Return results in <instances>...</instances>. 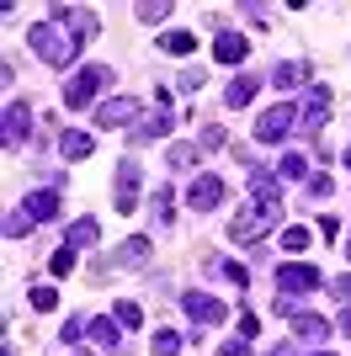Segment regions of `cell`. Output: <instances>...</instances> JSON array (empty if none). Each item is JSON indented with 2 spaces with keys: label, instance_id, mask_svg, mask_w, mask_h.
Listing matches in <instances>:
<instances>
[{
  "label": "cell",
  "instance_id": "83f0119b",
  "mask_svg": "<svg viewBox=\"0 0 351 356\" xmlns=\"http://www.w3.org/2000/svg\"><path fill=\"white\" fill-rule=\"evenodd\" d=\"M155 356H181V335L176 330H155Z\"/></svg>",
  "mask_w": 351,
  "mask_h": 356
},
{
  "label": "cell",
  "instance_id": "44dd1931",
  "mask_svg": "<svg viewBox=\"0 0 351 356\" xmlns=\"http://www.w3.org/2000/svg\"><path fill=\"white\" fill-rule=\"evenodd\" d=\"M309 239H314V229H304V223H288V229H282V250L304 255V250H309Z\"/></svg>",
  "mask_w": 351,
  "mask_h": 356
},
{
  "label": "cell",
  "instance_id": "d6a6232c",
  "mask_svg": "<svg viewBox=\"0 0 351 356\" xmlns=\"http://www.w3.org/2000/svg\"><path fill=\"white\" fill-rule=\"evenodd\" d=\"M86 319H80V314H75V319H64V330H58V341H64V346H70V341H80V335H86Z\"/></svg>",
  "mask_w": 351,
  "mask_h": 356
},
{
  "label": "cell",
  "instance_id": "7c38bea8",
  "mask_svg": "<svg viewBox=\"0 0 351 356\" xmlns=\"http://www.w3.org/2000/svg\"><path fill=\"white\" fill-rule=\"evenodd\" d=\"M181 309H187V319H192L197 330L224 319V303H219V298H208V293H187V298H181Z\"/></svg>",
  "mask_w": 351,
  "mask_h": 356
},
{
  "label": "cell",
  "instance_id": "d6986e66",
  "mask_svg": "<svg viewBox=\"0 0 351 356\" xmlns=\"http://www.w3.org/2000/svg\"><path fill=\"white\" fill-rule=\"evenodd\" d=\"M250 96H256V74H234L229 90H224V102H229V106H250Z\"/></svg>",
  "mask_w": 351,
  "mask_h": 356
},
{
  "label": "cell",
  "instance_id": "f1b7e54d",
  "mask_svg": "<svg viewBox=\"0 0 351 356\" xmlns=\"http://www.w3.org/2000/svg\"><path fill=\"white\" fill-rule=\"evenodd\" d=\"M112 319H117V325H123V330L144 325V314H139V303H117V309H112Z\"/></svg>",
  "mask_w": 351,
  "mask_h": 356
},
{
  "label": "cell",
  "instance_id": "8fae6325",
  "mask_svg": "<svg viewBox=\"0 0 351 356\" xmlns=\"http://www.w3.org/2000/svg\"><path fill=\"white\" fill-rule=\"evenodd\" d=\"M292 335H298V341H314V351H320V346L330 341V319L314 314V309H298L292 314Z\"/></svg>",
  "mask_w": 351,
  "mask_h": 356
},
{
  "label": "cell",
  "instance_id": "7bdbcfd3",
  "mask_svg": "<svg viewBox=\"0 0 351 356\" xmlns=\"http://www.w3.org/2000/svg\"><path fill=\"white\" fill-rule=\"evenodd\" d=\"M272 356H298V351H292L288 341H277V346H272Z\"/></svg>",
  "mask_w": 351,
  "mask_h": 356
},
{
  "label": "cell",
  "instance_id": "8d00e7d4",
  "mask_svg": "<svg viewBox=\"0 0 351 356\" xmlns=\"http://www.w3.org/2000/svg\"><path fill=\"white\" fill-rule=\"evenodd\" d=\"M330 293H336L341 303H346V309H351V277H336V282H330Z\"/></svg>",
  "mask_w": 351,
  "mask_h": 356
},
{
  "label": "cell",
  "instance_id": "3957f363",
  "mask_svg": "<svg viewBox=\"0 0 351 356\" xmlns=\"http://www.w3.org/2000/svg\"><path fill=\"white\" fill-rule=\"evenodd\" d=\"M107 80H112V74H107L102 64H80V74H75V80H70V90H64V106H70V112L91 106V102H96V90H102Z\"/></svg>",
  "mask_w": 351,
  "mask_h": 356
},
{
  "label": "cell",
  "instance_id": "836d02e7",
  "mask_svg": "<svg viewBox=\"0 0 351 356\" xmlns=\"http://www.w3.org/2000/svg\"><path fill=\"white\" fill-rule=\"evenodd\" d=\"M165 16H171V6H165V0H155V6H139V22H165Z\"/></svg>",
  "mask_w": 351,
  "mask_h": 356
},
{
  "label": "cell",
  "instance_id": "5b68a950",
  "mask_svg": "<svg viewBox=\"0 0 351 356\" xmlns=\"http://www.w3.org/2000/svg\"><path fill=\"white\" fill-rule=\"evenodd\" d=\"M144 112H139V102L133 96H107L102 106H96V128H128V122H139Z\"/></svg>",
  "mask_w": 351,
  "mask_h": 356
},
{
  "label": "cell",
  "instance_id": "4dcf8cb0",
  "mask_svg": "<svg viewBox=\"0 0 351 356\" xmlns=\"http://www.w3.org/2000/svg\"><path fill=\"white\" fill-rule=\"evenodd\" d=\"M197 144H203V149H224V144H229V134H224L219 122H208L203 134H197Z\"/></svg>",
  "mask_w": 351,
  "mask_h": 356
},
{
  "label": "cell",
  "instance_id": "cb8c5ba5",
  "mask_svg": "<svg viewBox=\"0 0 351 356\" xmlns=\"http://www.w3.org/2000/svg\"><path fill=\"white\" fill-rule=\"evenodd\" d=\"M304 176H309L304 154H282V160H277V181H304Z\"/></svg>",
  "mask_w": 351,
  "mask_h": 356
},
{
  "label": "cell",
  "instance_id": "60d3db41",
  "mask_svg": "<svg viewBox=\"0 0 351 356\" xmlns=\"http://www.w3.org/2000/svg\"><path fill=\"white\" fill-rule=\"evenodd\" d=\"M224 277H229L234 287H245V282H250V271H245V266H234V261H229V266H224Z\"/></svg>",
  "mask_w": 351,
  "mask_h": 356
},
{
  "label": "cell",
  "instance_id": "f546056e",
  "mask_svg": "<svg viewBox=\"0 0 351 356\" xmlns=\"http://www.w3.org/2000/svg\"><path fill=\"white\" fill-rule=\"evenodd\" d=\"M197 154H203L197 144H176L171 149V165H176V170H187V165H197Z\"/></svg>",
  "mask_w": 351,
  "mask_h": 356
},
{
  "label": "cell",
  "instance_id": "1f68e13d",
  "mask_svg": "<svg viewBox=\"0 0 351 356\" xmlns=\"http://www.w3.org/2000/svg\"><path fill=\"white\" fill-rule=\"evenodd\" d=\"M48 271H54V277H70V271H75V250H70V245H64V250H54Z\"/></svg>",
  "mask_w": 351,
  "mask_h": 356
},
{
  "label": "cell",
  "instance_id": "5bb4252c",
  "mask_svg": "<svg viewBox=\"0 0 351 356\" xmlns=\"http://www.w3.org/2000/svg\"><path fill=\"white\" fill-rule=\"evenodd\" d=\"M261 229H272V223L261 218V208H240V213H234V223H229V239H234V245H256Z\"/></svg>",
  "mask_w": 351,
  "mask_h": 356
},
{
  "label": "cell",
  "instance_id": "d590c367",
  "mask_svg": "<svg viewBox=\"0 0 351 356\" xmlns=\"http://www.w3.org/2000/svg\"><path fill=\"white\" fill-rule=\"evenodd\" d=\"M330 192H336V186H330V176H309V197H320V202H325Z\"/></svg>",
  "mask_w": 351,
  "mask_h": 356
},
{
  "label": "cell",
  "instance_id": "d4e9b609",
  "mask_svg": "<svg viewBox=\"0 0 351 356\" xmlns=\"http://www.w3.org/2000/svg\"><path fill=\"white\" fill-rule=\"evenodd\" d=\"M160 48H165V54H192V48H197V38H192V32H165Z\"/></svg>",
  "mask_w": 351,
  "mask_h": 356
},
{
  "label": "cell",
  "instance_id": "ba28073f",
  "mask_svg": "<svg viewBox=\"0 0 351 356\" xmlns=\"http://www.w3.org/2000/svg\"><path fill=\"white\" fill-rule=\"evenodd\" d=\"M330 102H336V96H330V86H309V96H304V112H298V122H304L309 134L330 122Z\"/></svg>",
  "mask_w": 351,
  "mask_h": 356
},
{
  "label": "cell",
  "instance_id": "4316f807",
  "mask_svg": "<svg viewBox=\"0 0 351 356\" xmlns=\"http://www.w3.org/2000/svg\"><path fill=\"white\" fill-rule=\"evenodd\" d=\"M27 234H32V218H27V208H16L6 218V239H27Z\"/></svg>",
  "mask_w": 351,
  "mask_h": 356
},
{
  "label": "cell",
  "instance_id": "bcb514c9",
  "mask_svg": "<svg viewBox=\"0 0 351 356\" xmlns=\"http://www.w3.org/2000/svg\"><path fill=\"white\" fill-rule=\"evenodd\" d=\"M346 165H351V149H346Z\"/></svg>",
  "mask_w": 351,
  "mask_h": 356
},
{
  "label": "cell",
  "instance_id": "7402d4cb",
  "mask_svg": "<svg viewBox=\"0 0 351 356\" xmlns=\"http://www.w3.org/2000/svg\"><path fill=\"white\" fill-rule=\"evenodd\" d=\"M86 245H96V218H75L70 223V250H86Z\"/></svg>",
  "mask_w": 351,
  "mask_h": 356
},
{
  "label": "cell",
  "instance_id": "e575fe53",
  "mask_svg": "<svg viewBox=\"0 0 351 356\" xmlns=\"http://www.w3.org/2000/svg\"><path fill=\"white\" fill-rule=\"evenodd\" d=\"M155 218L171 223V186H155Z\"/></svg>",
  "mask_w": 351,
  "mask_h": 356
},
{
  "label": "cell",
  "instance_id": "ac0fdd59",
  "mask_svg": "<svg viewBox=\"0 0 351 356\" xmlns=\"http://www.w3.org/2000/svg\"><path fill=\"white\" fill-rule=\"evenodd\" d=\"M272 86L277 90H298V86H309V64H277V70H272Z\"/></svg>",
  "mask_w": 351,
  "mask_h": 356
},
{
  "label": "cell",
  "instance_id": "8992f818",
  "mask_svg": "<svg viewBox=\"0 0 351 356\" xmlns=\"http://www.w3.org/2000/svg\"><path fill=\"white\" fill-rule=\"evenodd\" d=\"M54 22H58L64 32H70V38H75L80 48H86L91 38L102 32V27H96V11H70V6H54Z\"/></svg>",
  "mask_w": 351,
  "mask_h": 356
},
{
  "label": "cell",
  "instance_id": "e0dca14e",
  "mask_svg": "<svg viewBox=\"0 0 351 356\" xmlns=\"http://www.w3.org/2000/svg\"><path fill=\"white\" fill-rule=\"evenodd\" d=\"M22 208H27V218L32 223H48V218H58V192H27V202H22Z\"/></svg>",
  "mask_w": 351,
  "mask_h": 356
},
{
  "label": "cell",
  "instance_id": "9a60e30c",
  "mask_svg": "<svg viewBox=\"0 0 351 356\" xmlns=\"http://www.w3.org/2000/svg\"><path fill=\"white\" fill-rule=\"evenodd\" d=\"M213 59H219V64H245L250 43L240 38V32H219V38H213Z\"/></svg>",
  "mask_w": 351,
  "mask_h": 356
},
{
  "label": "cell",
  "instance_id": "277c9868",
  "mask_svg": "<svg viewBox=\"0 0 351 356\" xmlns=\"http://www.w3.org/2000/svg\"><path fill=\"white\" fill-rule=\"evenodd\" d=\"M292 122H298V112H292L288 102H282V106H266L261 118H256V138H261V144H277V138L292 134Z\"/></svg>",
  "mask_w": 351,
  "mask_h": 356
},
{
  "label": "cell",
  "instance_id": "4fadbf2b",
  "mask_svg": "<svg viewBox=\"0 0 351 356\" xmlns=\"http://www.w3.org/2000/svg\"><path fill=\"white\" fill-rule=\"evenodd\" d=\"M176 128V112L171 106H155V112H144V118L133 122V144H144V138H165Z\"/></svg>",
  "mask_w": 351,
  "mask_h": 356
},
{
  "label": "cell",
  "instance_id": "7a4b0ae2",
  "mask_svg": "<svg viewBox=\"0 0 351 356\" xmlns=\"http://www.w3.org/2000/svg\"><path fill=\"white\" fill-rule=\"evenodd\" d=\"M325 287V271L309 266V261H282L277 266V293L282 298H304V293H320Z\"/></svg>",
  "mask_w": 351,
  "mask_h": 356
},
{
  "label": "cell",
  "instance_id": "74e56055",
  "mask_svg": "<svg viewBox=\"0 0 351 356\" xmlns=\"http://www.w3.org/2000/svg\"><path fill=\"white\" fill-rule=\"evenodd\" d=\"M256 330H261V319H256V314H240V341H250Z\"/></svg>",
  "mask_w": 351,
  "mask_h": 356
},
{
  "label": "cell",
  "instance_id": "30bf717a",
  "mask_svg": "<svg viewBox=\"0 0 351 356\" xmlns=\"http://www.w3.org/2000/svg\"><path fill=\"white\" fill-rule=\"evenodd\" d=\"M32 138V112L27 102H6V149H22Z\"/></svg>",
  "mask_w": 351,
  "mask_h": 356
},
{
  "label": "cell",
  "instance_id": "f35d334b",
  "mask_svg": "<svg viewBox=\"0 0 351 356\" xmlns=\"http://www.w3.org/2000/svg\"><path fill=\"white\" fill-rule=\"evenodd\" d=\"M219 356H250V341H224Z\"/></svg>",
  "mask_w": 351,
  "mask_h": 356
},
{
  "label": "cell",
  "instance_id": "6da1fadb",
  "mask_svg": "<svg viewBox=\"0 0 351 356\" xmlns=\"http://www.w3.org/2000/svg\"><path fill=\"white\" fill-rule=\"evenodd\" d=\"M27 48L43 64H58V70H70V64L80 59V43H75L58 22H32V27H27Z\"/></svg>",
  "mask_w": 351,
  "mask_h": 356
},
{
  "label": "cell",
  "instance_id": "9c48e42d",
  "mask_svg": "<svg viewBox=\"0 0 351 356\" xmlns=\"http://www.w3.org/2000/svg\"><path fill=\"white\" fill-rule=\"evenodd\" d=\"M219 202H224V181H219V176H197V181L187 186V208H192V213H213Z\"/></svg>",
  "mask_w": 351,
  "mask_h": 356
},
{
  "label": "cell",
  "instance_id": "2e32d148",
  "mask_svg": "<svg viewBox=\"0 0 351 356\" xmlns=\"http://www.w3.org/2000/svg\"><path fill=\"white\" fill-rule=\"evenodd\" d=\"M149 250H155V239H149V234H133L128 245H117V250H112V266H144Z\"/></svg>",
  "mask_w": 351,
  "mask_h": 356
},
{
  "label": "cell",
  "instance_id": "f6af8a7d",
  "mask_svg": "<svg viewBox=\"0 0 351 356\" xmlns=\"http://www.w3.org/2000/svg\"><path fill=\"white\" fill-rule=\"evenodd\" d=\"M346 261H351V239H346Z\"/></svg>",
  "mask_w": 351,
  "mask_h": 356
},
{
  "label": "cell",
  "instance_id": "484cf974",
  "mask_svg": "<svg viewBox=\"0 0 351 356\" xmlns=\"http://www.w3.org/2000/svg\"><path fill=\"white\" fill-rule=\"evenodd\" d=\"M27 303H32L38 314H54V309H58V293H54V287H32Z\"/></svg>",
  "mask_w": 351,
  "mask_h": 356
},
{
  "label": "cell",
  "instance_id": "b9f144b4",
  "mask_svg": "<svg viewBox=\"0 0 351 356\" xmlns=\"http://www.w3.org/2000/svg\"><path fill=\"white\" fill-rule=\"evenodd\" d=\"M341 335L351 341V309H341Z\"/></svg>",
  "mask_w": 351,
  "mask_h": 356
},
{
  "label": "cell",
  "instance_id": "ab89813d",
  "mask_svg": "<svg viewBox=\"0 0 351 356\" xmlns=\"http://www.w3.org/2000/svg\"><path fill=\"white\" fill-rule=\"evenodd\" d=\"M203 80H208L203 70H187V74H181V90H203Z\"/></svg>",
  "mask_w": 351,
  "mask_h": 356
},
{
  "label": "cell",
  "instance_id": "603a6c76",
  "mask_svg": "<svg viewBox=\"0 0 351 356\" xmlns=\"http://www.w3.org/2000/svg\"><path fill=\"white\" fill-rule=\"evenodd\" d=\"M58 154H64V160H86L91 154V134H64L58 138Z\"/></svg>",
  "mask_w": 351,
  "mask_h": 356
},
{
  "label": "cell",
  "instance_id": "ffe728a7",
  "mask_svg": "<svg viewBox=\"0 0 351 356\" xmlns=\"http://www.w3.org/2000/svg\"><path fill=\"white\" fill-rule=\"evenodd\" d=\"M91 341L107 346V351H117V341H123V325H112V319H91Z\"/></svg>",
  "mask_w": 351,
  "mask_h": 356
},
{
  "label": "cell",
  "instance_id": "52a82bcc",
  "mask_svg": "<svg viewBox=\"0 0 351 356\" xmlns=\"http://www.w3.org/2000/svg\"><path fill=\"white\" fill-rule=\"evenodd\" d=\"M112 208L117 213H133V208H139V160H133V154L117 165V197H112Z\"/></svg>",
  "mask_w": 351,
  "mask_h": 356
},
{
  "label": "cell",
  "instance_id": "ee69618b",
  "mask_svg": "<svg viewBox=\"0 0 351 356\" xmlns=\"http://www.w3.org/2000/svg\"><path fill=\"white\" fill-rule=\"evenodd\" d=\"M309 356H336V351H325V346H320V351H309Z\"/></svg>",
  "mask_w": 351,
  "mask_h": 356
}]
</instances>
